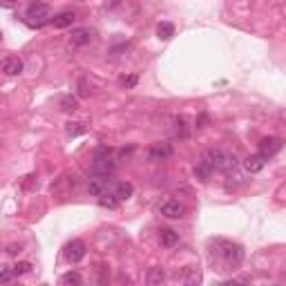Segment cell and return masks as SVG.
I'll return each mask as SVG.
<instances>
[{"mask_svg":"<svg viewBox=\"0 0 286 286\" xmlns=\"http://www.w3.org/2000/svg\"><path fill=\"white\" fill-rule=\"evenodd\" d=\"M210 248V264L219 273H228V270H237L244 262V248L239 244L231 242V239H210L208 242Z\"/></svg>","mask_w":286,"mask_h":286,"instance_id":"cell-1","label":"cell"},{"mask_svg":"<svg viewBox=\"0 0 286 286\" xmlns=\"http://www.w3.org/2000/svg\"><path fill=\"white\" fill-rule=\"evenodd\" d=\"M25 18H27V23L32 25V27H43V25H47L49 20H54V18H51L49 5H45V3H32L27 7Z\"/></svg>","mask_w":286,"mask_h":286,"instance_id":"cell-2","label":"cell"},{"mask_svg":"<svg viewBox=\"0 0 286 286\" xmlns=\"http://www.w3.org/2000/svg\"><path fill=\"white\" fill-rule=\"evenodd\" d=\"M208 159H210L212 168L219 170V173H228V170H233L237 165V157L231 152H226V150L221 148H215V150H208Z\"/></svg>","mask_w":286,"mask_h":286,"instance_id":"cell-3","label":"cell"},{"mask_svg":"<svg viewBox=\"0 0 286 286\" xmlns=\"http://www.w3.org/2000/svg\"><path fill=\"white\" fill-rule=\"evenodd\" d=\"M92 173L98 177H110L114 173V161L110 157L107 148H98L94 154V163H92Z\"/></svg>","mask_w":286,"mask_h":286,"instance_id":"cell-4","label":"cell"},{"mask_svg":"<svg viewBox=\"0 0 286 286\" xmlns=\"http://www.w3.org/2000/svg\"><path fill=\"white\" fill-rule=\"evenodd\" d=\"M114 186H117V184H114ZM114 186H112L110 177L94 175L90 179V184H87V190H90L92 197H103V195H107V192H114Z\"/></svg>","mask_w":286,"mask_h":286,"instance_id":"cell-5","label":"cell"},{"mask_svg":"<svg viewBox=\"0 0 286 286\" xmlns=\"http://www.w3.org/2000/svg\"><path fill=\"white\" fill-rule=\"evenodd\" d=\"M279 150H282V139H277V137H266L259 141V154H262L264 159L275 157Z\"/></svg>","mask_w":286,"mask_h":286,"instance_id":"cell-6","label":"cell"},{"mask_svg":"<svg viewBox=\"0 0 286 286\" xmlns=\"http://www.w3.org/2000/svg\"><path fill=\"white\" fill-rule=\"evenodd\" d=\"M83 257H85V244L81 239H74V242H70L65 246V259L70 264H79Z\"/></svg>","mask_w":286,"mask_h":286,"instance_id":"cell-7","label":"cell"},{"mask_svg":"<svg viewBox=\"0 0 286 286\" xmlns=\"http://www.w3.org/2000/svg\"><path fill=\"white\" fill-rule=\"evenodd\" d=\"M161 215L168 217V219H181V217L186 215V206L179 204V201H175V199H170L161 206Z\"/></svg>","mask_w":286,"mask_h":286,"instance_id":"cell-8","label":"cell"},{"mask_svg":"<svg viewBox=\"0 0 286 286\" xmlns=\"http://www.w3.org/2000/svg\"><path fill=\"white\" fill-rule=\"evenodd\" d=\"M212 173H215V168H212V163H210V159H208V154L204 152V154L199 157V161L195 163V175H197V179L208 181Z\"/></svg>","mask_w":286,"mask_h":286,"instance_id":"cell-9","label":"cell"},{"mask_svg":"<svg viewBox=\"0 0 286 286\" xmlns=\"http://www.w3.org/2000/svg\"><path fill=\"white\" fill-rule=\"evenodd\" d=\"M3 72L7 76H18L23 72V61L18 56H5L3 59Z\"/></svg>","mask_w":286,"mask_h":286,"instance_id":"cell-10","label":"cell"},{"mask_svg":"<svg viewBox=\"0 0 286 286\" xmlns=\"http://www.w3.org/2000/svg\"><path fill=\"white\" fill-rule=\"evenodd\" d=\"M266 161H268V159H264L259 152H257V154H251V157L244 159V168H246V173L255 175V173H259V170H264Z\"/></svg>","mask_w":286,"mask_h":286,"instance_id":"cell-11","label":"cell"},{"mask_svg":"<svg viewBox=\"0 0 286 286\" xmlns=\"http://www.w3.org/2000/svg\"><path fill=\"white\" fill-rule=\"evenodd\" d=\"M92 38H94V32L87 29V27H79V29L72 32V43H74V45H87Z\"/></svg>","mask_w":286,"mask_h":286,"instance_id":"cell-12","label":"cell"},{"mask_svg":"<svg viewBox=\"0 0 286 286\" xmlns=\"http://www.w3.org/2000/svg\"><path fill=\"white\" fill-rule=\"evenodd\" d=\"M159 239H161V246L173 248L175 244H179V233H175L173 228H163V231H161V235H159Z\"/></svg>","mask_w":286,"mask_h":286,"instance_id":"cell-13","label":"cell"},{"mask_svg":"<svg viewBox=\"0 0 286 286\" xmlns=\"http://www.w3.org/2000/svg\"><path fill=\"white\" fill-rule=\"evenodd\" d=\"M74 20H76V16H74L72 12H63V14H59V16H54V20H51V23H54V27L63 29V27H70Z\"/></svg>","mask_w":286,"mask_h":286,"instance_id":"cell-14","label":"cell"},{"mask_svg":"<svg viewBox=\"0 0 286 286\" xmlns=\"http://www.w3.org/2000/svg\"><path fill=\"white\" fill-rule=\"evenodd\" d=\"M132 192H134V188H132V184H128V181H121V184H117L114 186V195L119 197V199H130L132 197Z\"/></svg>","mask_w":286,"mask_h":286,"instance_id":"cell-15","label":"cell"},{"mask_svg":"<svg viewBox=\"0 0 286 286\" xmlns=\"http://www.w3.org/2000/svg\"><path fill=\"white\" fill-rule=\"evenodd\" d=\"M157 36L161 40H170L175 36V25L173 23H159V27H157Z\"/></svg>","mask_w":286,"mask_h":286,"instance_id":"cell-16","label":"cell"},{"mask_svg":"<svg viewBox=\"0 0 286 286\" xmlns=\"http://www.w3.org/2000/svg\"><path fill=\"white\" fill-rule=\"evenodd\" d=\"M145 282H148L150 286H157V284H163L165 282V273L161 268H152L148 273V277H145Z\"/></svg>","mask_w":286,"mask_h":286,"instance_id":"cell-17","label":"cell"},{"mask_svg":"<svg viewBox=\"0 0 286 286\" xmlns=\"http://www.w3.org/2000/svg\"><path fill=\"white\" fill-rule=\"evenodd\" d=\"M83 282L81 279V275L76 273V270H70V273H65L63 277H61V284L63 286H79Z\"/></svg>","mask_w":286,"mask_h":286,"instance_id":"cell-18","label":"cell"},{"mask_svg":"<svg viewBox=\"0 0 286 286\" xmlns=\"http://www.w3.org/2000/svg\"><path fill=\"white\" fill-rule=\"evenodd\" d=\"M117 199L119 197L114 195V192H107V195L98 197V204H101L103 208H117Z\"/></svg>","mask_w":286,"mask_h":286,"instance_id":"cell-19","label":"cell"},{"mask_svg":"<svg viewBox=\"0 0 286 286\" xmlns=\"http://www.w3.org/2000/svg\"><path fill=\"white\" fill-rule=\"evenodd\" d=\"M61 107H63L65 112H74V110H79V101H76L74 96H65L63 101H61Z\"/></svg>","mask_w":286,"mask_h":286,"instance_id":"cell-20","label":"cell"},{"mask_svg":"<svg viewBox=\"0 0 286 286\" xmlns=\"http://www.w3.org/2000/svg\"><path fill=\"white\" fill-rule=\"evenodd\" d=\"M170 152H173V150H170V145H157V148L150 150V157H152V159H157V157L163 159V157H168Z\"/></svg>","mask_w":286,"mask_h":286,"instance_id":"cell-21","label":"cell"},{"mask_svg":"<svg viewBox=\"0 0 286 286\" xmlns=\"http://www.w3.org/2000/svg\"><path fill=\"white\" fill-rule=\"evenodd\" d=\"M32 270V264L29 262H16V266H14V275H25Z\"/></svg>","mask_w":286,"mask_h":286,"instance_id":"cell-22","label":"cell"},{"mask_svg":"<svg viewBox=\"0 0 286 286\" xmlns=\"http://www.w3.org/2000/svg\"><path fill=\"white\" fill-rule=\"evenodd\" d=\"M12 275H14V270H12V268H7V266H5L3 270H0V282H3V284H7V282H9V279H12Z\"/></svg>","mask_w":286,"mask_h":286,"instance_id":"cell-23","label":"cell"},{"mask_svg":"<svg viewBox=\"0 0 286 286\" xmlns=\"http://www.w3.org/2000/svg\"><path fill=\"white\" fill-rule=\"evenodd\" d=\"M79 96H83V98L90 96V90H87V81H85V79L79 81Z\"/></svg>","mask_w":286,"mask_h":286,"instance_id":"cell-24","label":"cell"},{"mask_svg":"<svg viewBox=\"0 0 286 286\" xmlns=\"http://www.w3.org/2000/svg\"><path fill=\"white\" fill-rule=\"evenodd\" d=\"M121 85L134 87V85H137V76H123V79H121Z\"/></svg>","mask_w":286,"mask_h":286,"instance_id":"cell-25","label":"cell"},{"mask_svg":"<svg viewBox=\"0 0 286 286\" xmlns=\"http://www.w3.org/2000/svg\"><path fill=\"white\" fill-rule=\"evenodd\" d=\"M83 123H70V128H67V132L70 134H79V132H83Z\"/></svg>","mask_w":286,"mask_h":286,"instance_id":"cell-26","label":"cell"},{"mask_svg":"<svg viewBox=\"0 0 286 286\" xmlns=\"http://www.w3.org/2000/svg\"><path fill=\"white\" fill-rule=\"evenodd\" d=\"M18 251H20V248H18V246H9V253H12V255H16Z\"/></svg>","mask_w":286,"mask_h":286,"instance_id":"cell-27","label":"cell"}]
</instances>
